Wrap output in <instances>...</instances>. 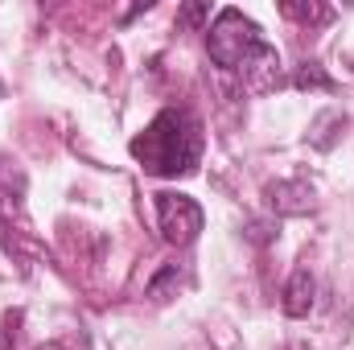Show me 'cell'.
Here are the masks:
<instances>
[{
	"label": "cell",
	"mask_w": 354,
	"mask_h": 350,
	"mask_svg": "<svg viewBox=\"0 0 354 350\" xmlns=\"http://www.w3.org/2000/svg\"><path fill=\"white\" fill-rule=\"evenodd\" d=\"M280 12L288 21H305V25H326L334 17V8H326V4H297V0H284Z\"/></svg>",
	"instance_id": "cell-8"
},
{
	"label": "cell",
	"mask_w": 354,
	"mask_h": 350,
	"mask_svg": "<svg viewBox=\"0 0 354 350\" xmlns=\"http://www.w3.org/2000/svg\"><path fill=\"white\" fill-rule=\"evenodd\" d=\"M264 202L272 214L280 219H292V214H309L313 210V185L301 181V177H284V181H272L264 185Z\"/></svg>",
	"instance_id": "cell-4"
},
{
	"label": "cell",
	"mask_w": 354,
	"mask_h": 350,
	"mask_svg": "<svg viewBox=\"0 0 354 350\" xmlns=\"http://www.w3.org/2000/svg\"><path fill=\"white\" fill-rule=\"evenodd\" d=\"M292 87L297 91H334V79L326 75L322 62H301V66L292 71Z\"/></svg>",
	"instance_id": "cell-7"
},
{
	"label": "cell",
	"mask_w": 354,
	"mask_h": 350,
	"mask_svg": "<svg viewBox=\"0 0 354 350\" xmlns=\"http://www.w3.org/2000/svg\"><path fill=\"white\" fill-rule=\"evenodd\" d=\"M206 54L214 66L248 75L252 91L280 87V54L243 8H223L214 17V25L206 29Z\"/></svg>",
	"instance_id": "cell-1"
},
{
	"label": "cell",
	"mask_w": 354,
	"mask_h": 350,
	"mask_svg": "<svg viewBox=\"0 0 354 350\" xmlns=\"http://www.w3.org/2000/svg\"><path fill=\"white\" fill-rule=\"evenodd\" d=\"M177 280H181V268H177V264H165V268H161V272L149 280V297H157V301H161V297L174 288Z\"/></svg>",
	"instance_id": "cell-9"
},
{
	"label": "cell",
	"mask_w": 354,
	"mask_h": 350,
	"mask_svg": "<svg viewBox=\"0 0 354 350\" xmlns=\"http://www.w3.org/2000/svg\"><path fill=\"white\" fill-rule=\"evenodd\" d=\"M346 111H338V107H326L313 124H309V145L313 149H322V153H330L338 140H342V132H346Z\"/></svg>",
	"instance_id": "cell-6"
},
{
	"label": "cell",
	"mask_w": 354,
	"mask_h": 350,
	"mask_svg": "<svg viewBox=\"0 0 354 350\" xmlns=\"http://www.w3.org/2000/svg\"><path fill=\"white\" fill-rule=\"evenodd\" d=\"M37 350H66L62 342H46V347H37Z\"/></svg>",
	"instance_id": "cell-12"
},
{
	"label": "cell",
	"mask_w": 354,
	"mask_h": 350,
	"mask_svg": "<svg viewBox=\"0 0 354 350\" xmlns=\"http://www.w3.org/2000/svg\"><path fill=\"white\" fill-rule=\"evenodd\" d=\"M202 120L189 107H165L140 136H132L128 153L153 177H189L202 161Z\"/></svg>",
	"instance_id": "cell-2"
},
{
	"label": "cell",
	"mask_w": 354,
	"mask_h": 350,
	"mask_svg": "<svg viewBox=\"0 0 354 350\" xmlns=\"http://www.w3.org/2000/svg\"><path fill=\"white\" fill-rule=\"evenodd\" d=\"M157 223H161L165 243L185 248V243H194L198 231H202V206H198L189 194L161 190V194H157Z\"/></svg>",
	"instance_id": "cell-3"
},
{
	"label": "cell",
	"mask_w": 354,
	"mask_h": 350,
	"mask_svg": "<svg viewBox=\"0 0 354 350\" xmlns=\"http://www.w3.org/2000/svg\"><path fill=\"white\" fill-rule=\"evenodd\" d=\"M12 322H17V313H8V317L0 322V350H12V342H8V338H12V330H8V326H12Z\"/></svg>",
	"instance_id": "cell-11"
},
{
	"label": "cell",
	"mask_w": 354,
	"mask_h": 350,
	"mask_svg": "<svg viewBox=\"0 0 354 350\" xmlns=\"http://www.w3.org/2000/svg\"><path fill=\"white\" fill-rule=\"evenodd\" d=\"M206 17H210L206 4H185V8H181V21H185V25H202Z\"/></svg>",
	"instance_id": "cell-10"
},
{
	"label": "cell",
	"mask_w": 354,
	"mask_h": 350,
	"mask_svg": "<svg viewBox=\"0 0 354 350\" xmlns=\"http://www.w3.org/2000/svg\"><path fill=\"white\" fill-rule=\"evenodd\" d=\"M313 301H317V280H313L309 268H297V272L288 276V284H284L280 309H284L288 317H309V313H313Z\"/></svg>",
	"instance_id": "cell-5"
},
{
	"label": "cell",
	"mask_w": 354,
	"mask_h": 350,
	"mask_svg": "<svg viewBox=\"0 0 354 350\" xmlns=\"http://www.w3.org/2000/svg\"><path fill=\"white\" fill-rule=\"evenodd\" d=\"M284 350H309V347H301V342H292V347H284Z\"/></svg>",
	"instance_id": "cell-13"
}]
</instances>
